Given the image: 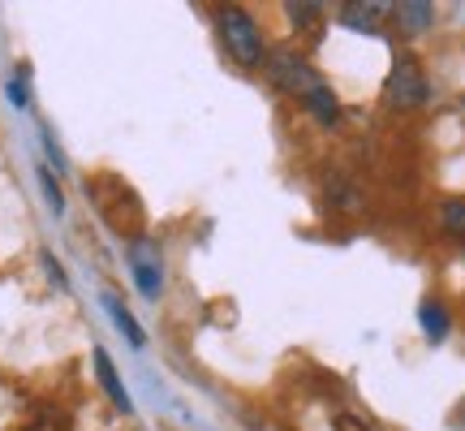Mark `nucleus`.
<instances>
[{"label": "nucleus", "mask_w": 465, "mask_h": 431, "mask_svg": "<svg viewBox=\"0 0 465 431\" xmlns=\"http://www.w3.org/2000/svg\"><path fill=\"white\" fill-rule=\"evenodd\" d=\"M216 26H220V39H224V52H229L242 69H259L267 61L263 31H259V22H254L242 5H224L216 14Z\"/></svg>", "instance_id": "f257e3e1"}, {"label": "nucleus", "mask_w": 465, "mask_h": 431, "mask_svg": "<svg viewBox=\"0 0 465 431\" xmlns=\"http://www.w3.org/2000/svg\"><path fill=\"white\" fill-rule=\"evenodd\" d=\"M267 74H272V83L281 86V91H293V95H311L315 86H323V78H319L315 69H311V61L306 56H298V52H267Z\"/></svg>", "instance_id": "f03ea898"}, {"label": "nucleus", "mask_w": 465, "mask_h": 431, "mask_svg": "<svg viewBox=\"0 0 465 431\" xmlns=\"http://www.w3.org/2000/svg\"><path fill=\"white\" fill-rule=\"evenodd\" d=\"M388 100L397 104V108H418V104H427V74H422V65H418L410 52L397 56V65L388 74Z\"/></svg>", "instance_id": "7ed1b4c3"}, {"label": "nucleus", "mask_w": 465, "mask_h": 431, "mask_svg": "<svg viewBox=\"0 0 465 431\" xmlns=\"http://www.w3.org/2000/svg\"><path fill=\"white\" fill-rule=\"evenodd\" d=\"M130 267H134V281H138V289H143L147 298H160V289H164V272H160V255H155V242H147V237H134V246H130Z\"/></svg>", "instance_id": "20e7f679"}, {"label": "nucleus", "mask_w": 465, "mask_h": 431, "mask_svg": "<svg viewBox=\"0 0 465 431\" xmlns=\"http://www.w3.org/2000/svg\"><path fill=\"white\" fill-rule=\"evenodd\" d=\"M418 324H422V336H427L431 346H440V341L449 336V328H452V316H449V306H444V302L427 298L422 306H418Z\"/></svg>", "instance_id": "39448f33"}, {"label": "nucleus", "mask_w": 465, "mask_h": 431, "mask_svg": "<svg viewBox=\"0 0 465 431\" xmlns=\"http://www.w3.org/2000/svg\"><path fill=\"white\" fill-rule=\"evenodd\" d=\"M95 376H100L104 393L113 397V406H116V410H125V415H130V410H134V401H130V393H125V384H121V376H116L113 358H108L104 349H95Z\"/></svg>", "instance_id": "423d86ee"}, {"label": "nucleus", "mask_w": 465, "mask_h": 431, "mask_svg": "<svg viewBox=\"0 0 465 431\" xmlns=\"http://www.w3.org/2000/svg\"><path fill=\"white\" fill-rule=\"evenodd\" d=\"M302 104H306V113L315 116L319 125H336L341 121V104H336V95L328 86H315L311 95H302Z\"/></svg>", "instance_id": "0eeeda50"}, {"label": "nucleus", "mask_w": 465, "mask_h": 431, "mask_svg": "<svg viewBox=\"0 0 465 431\" xmlns=\"http://www.w3.org/2000/svg\"><path fill=\"white\" fill-rule=\"evenodd\" d=\"M104 311L113 316V324L121 328V336H125V341H130L134 349H143V346H147V336H143V328L134 324V316L125 311V306H121V298H116V294H104Z\"/></svg>", "instance_id": "6e6552de"}, {"label": "nucleus", "mask_w": 465, "mask_h": 431, "mask_svg": "<svg viewBox=\"0 0 465 431\" xmlns=\"http://www.w3.org/2000/svg\"><path fill=\"white\" fill-rule=\"evenodd\" d=\"M397 17H401V26H405V31L418 35V31H427V26L435 22V5H427V0H401Z\"/></svg>", "instance_id": "1a4fd4ad"}, {"label": "nucleus", "mask_w": 465, "mask_h": 431, "mask_svg": "<svg viewBox=\"0 0 465 431\" xmlns=\"http://www.w3.org/2000/svg\"><path fill=\"white\" fill-rule=\"evenodd\" d=\"M284 14H289V22H293L298 31H315L319 22H323V5H315V0H289Z\"/></svg>", "instance_id": "9d476101"}, {"label": "nucleus", "mask_w": 465, "mask_h": 431, "mask_svg": "<svg viewBox=\"0 0 465 431\" xmlns=\"http://www.w3.org/2000/svg\"><path fill=\"white\" fill-rule=\"evenodd\" d=\"M383 14H388V5H380V0H375V5H345L349 26H375Z\"/></svg>", "instance_id": "9b49d317"}, {"label": "nucleus", "mask_w": 465, "mask_h": 431, "mask_svg": "<svg viewBox=\"0 0 465 431\" xmlns=\"http://www.w3.org/2000/svg\"><path fill=\"white\" fill-rule=\"evenodd\" d=\"M440 225H444V233H452V237H465V199L444 203V207H440Z\"/></svg>", "instance_id": "f8f14e48"}, {"label": "nucleus", "mask_w": 465, "mask_h": 431, "mask_svg": "<svg viewBox=\"0 0 465 431\" xmlns=\"http://www.w3.org/2000/svg\"><path fill=\"white\" fill-rule=\"evenodd\" d=\"M39 185H44V199H48L52 212H65V195H61V185H56V177H52V168L39 165Z\"/></svg>", "instance_id": "ddd939ff"}, {"label": "nucleus", "mask_w": 465, "mask_h": 431, "mask_svg": "<svg viewBox=\"0 0 465 431\" xmlns=\"http://www.w3.org/2000/svg\"><path fill=\"white\" fill-rule=\"evenodd\" d=\"M9 100L17 104V108H26V100H31V91H26V69H17L14 83H9Z\"/></svg>", "instance_id": "4468645a"}, {"label": "nucleus", "mask_w": 465, "mask_h": 431, "mask_svg": "<svg viewBox=\"0 0 465 431\" xmlns=\"http://www.w3.org/2000/svg\"><path fill=\"white\" fill-rule=\"evenodd\" d=\"M44 267H48V272H52V281L61 285V289H65V272H61V267H56V259H52L48 250H44Z\"/></svg>", "instance_id": "2eb2a0df"}]
</instances>
